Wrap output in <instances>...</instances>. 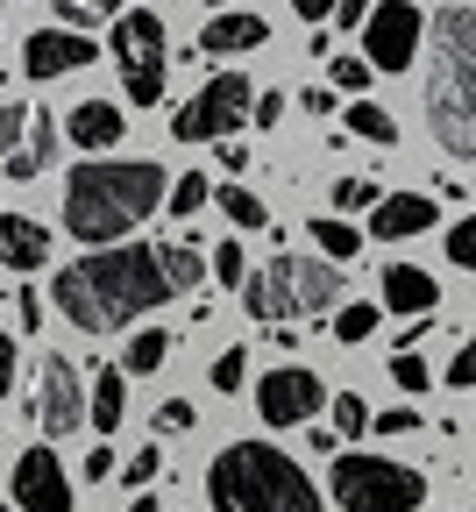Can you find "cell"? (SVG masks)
<instances>
[{
    "label": "cell",
    "instance_id": "obj_4",
    "mask_svg": "<svg viewBox=\"0 0 476 512\" xmlns=\"http://www.w3.org/2000/svg\"><path fill=\"white\" fill-rule=\"evenodd\" d=\"M207 505L214 512H327L313 477L278 441H228L207 470Z\"/></svg>",
    "mask_w": 476,
    "mask_h": 512
},
{
    "label": "cell",
    "instance_id": "obj_49",
    "mask_svg": "<svg viewBox=\"0 0 476 512\" xmlns=\"http://www.w3.org/2000/svg\"><path fill=\"white\" fill-rule=\"evenodd\" d=\"M207 8H221V0H207Z\"/></svg>",
    "mask_w": 476,
    "mask_h": 512
},
{
    "label": "cell",
    "instance_id": "obj_41",
    "mask_svg": "<svg viewBox=\"0 0 476 512\" xmlns=\"http://www.w3.org/2000/svg\"><path fill=\"white\" fill-rule=\"evenodd\" d=\"M93 15H100L93 0H57V22H64V29H93Z\"/></svg>",
    "mask_w": 476,
    "mask_h": 512
},
{
    "label": "cell",
    "instance_id": "obj_16",
    "mask_svg": "<svg viewBox=\"0 0 476 512\" xmlns=\"http://www.w3.org/2000/svg\"><path fill=\"white\" fill-rule=\"evenodd\" d=\"M270 43V22L249 15V8H221L207 29H199V50L207 57H235V50H263Z\"/></svg>",
    "mask_w": 476,
    "mask_h": 512
},
{
    "label": "cell",
    "instance_id": "obj_7",
    "mask_svg": "<svg viewBox=\"0 0 476 512\" xmlns=\"http://www.w3.org/2000/svg\"><path fill=\"white\" fill-rule=\"evenodd\" d=\"M107 57H114L121 93H128L135 107H157V100H164V57H171V50H164V22H157L150 8H135V15L114 22Z\"/></svg>",
    "mask_w": 476,
    "mask_h": 512
},
{
    "label": "cell",
    "instance_id": "obj_2",
    "mask_svg": "<svg viewBox=\"0 0 476 512\" xmlns=\"http://www.w3.org/2000/svg\"><path fill=\"white\" fill-rule=\"evenodd\" d=\"M164 164L150 157H100V164H79L64 178V228L79 242H121L135 221H150L164 207Z\"/></svg>",
    "mask_w": 476,
    "mask_h": 512
},
{
    "label": "cell",
    "instance_id": "obj_34",
    "mask_svg": "<svg viewBox=\"0 0 476 512\" xmlns=\"http://www.w3.org/2000/svg\"><path fill=\"white\" fill-rule=\"evenodd\" d=\"M214 278H221V285H242V278H249V249H242V242H221V249H214Z\"/></svg>",
    "mask_w": 476,
    "mask_h": 512
},
{
    "label": "cell",
    "instance_id": "obj_26",
    "mask_svg": "<svg viewBox=\"0 0 476 512\" xmlns=\"http://www.w3.org/2000/svg\"><path fill=\"white\" fill-rule=\"evenodd\" d=\"M349 136H363V143H398V121H391L377 100L356 93V107H349Z\"/></svg>",
    "mask_w": 476,
    "mask_h": 512
},
{
    "label": "cell",
    "instance_id": "obj_42",
    "mask_svg": "<svg viewBox=\"0 0 476 512\" xmlns=\"http://www.w3.org/2000/svg\"><path fill=\"white\" fill-rule=\"evenodd\" d=\"M363 15H370V0H334V29H363Z\"/></svg>",
    "mask_w": 476,
    "mask_h": 512
},
{
    "label": "cell",
    "instance_id": "obj_19",
    "mask_svg": "<svg viewBox=\"0 0 476 512\" xmlns=\"http://www.w3.org/2000/svg\"><path fill=\"white\" fill-rule=\"evenodd\" d=\"M121 128H128V121H121L114 100H79L72 114H64V136H72L79 150H114V143H121Z\"/></svg>",
    "mask_w": 476,
    "mask_h": 512
},
{
    "label": "cell",
    "instance_id": "obj_33",
    "mask_svg": "<svg viewBox=\"0 0 476 512\" xmlns=\"http://www.w3.org/2000/svg\"><path fill=\"white\" fill-rule=\"evenodd\" d=\"M242 377H249V349H221L214 356V392H242Z\"/></svg>",
    "mask_w": 476,
    "mask_h": 512
},
{
    "label": "cell",
    "instance_id": "obj_40",
    "mask_svg": "<svg viewBox=\"0 0 476 512\" xmlns=\"http://www.w3.org/2000/svg\"><path fill=\"white\" fill-rule=\"evenodd\" d=\"M285 107H292L285 93H256V107H249V114H256V128H278V121H285Z\"/></svg>",
    "mask_w": 476,
    "mask_h": 512
},
{
    "label": "cell",
    "instance_id": "obj_24",
    "mask_svg": "<svg viewBox=\"0 0 476 512\" xmlns=\"http://www.w3.org/2000/svg\"><path fill=\"white\" fill-rule=\"evenodd\" d=\"M164 271H171L178 292H199V285H207V271H214V256H199L192 242H164Z\"/></svg>",
    "mask_w": 476,
    "mask_h": 512
},
{
    "label": "cell",
    "instance_id": "obj_37",
    "mask_svg": "<svg viewBox=\"0 0 476 512\" xmlns=\"http://www.w3.org/2000/svg\"><path fill=\"white\" fill-rule=\"evenodd\" d=\"M370 427L377 434H413L420 427V406H384V413H370Z\"/></svg>",
    "mask_w": 476,
    "mask_h": 512
},
{
    "label": "cell",
    "instance_id": "obj_12",
    "mask_svg": "<svg viewBox=\"0 0 476 512\" xmlns=\"http://www.w3.org/2000/svg\"><path fill=\"white\" fill-rule=\"evenodd\" d=\"M36 420H43L50 441L79 434V420H86V384H79V363H72V356H43V370H36Z\"/></svg>",
    "mask_w": 476,
    "mask_h": 512
},
{
    "label": "cell",
    "instance_id": "obj_29",
    "mask_svg": "<svg viewBox=\"0 0 476 512\" xmlns=\"http://www.w3.org/2000/svg\"><path fill=\"white\" fill-rule=\"evenodd\" d=\"M327 420H334V434H363V427H370L363 392H327Z\"/></svg>",
    "mask_w": 476,
    "mask_h": 512
},
{
    "label": "cell",
    "instance_id": "obj_9",
    "mask_svg": "<svg viewBox=\"0 0 476 512\" xmlns=\"http://www.w3.org/2000/svg\"><path fill=\"white\" fill-rule=\"evenodd\" d=\"M50 157H57V121L43 114V107H29V100H15V107H0V178H43L50 171Z\"/></svg>",
    "mask_w": 476,
    "mask_h": 512
},
{
    "label": "cell",
    "instance_id": "obj_35",
    "mask_svg": "<svg viewBox=\"0 0 476 512\" xmlns=\"http://www.w3.org/2000/svg\"><path fill=\"white\" fill-rule=\"evenodd\" d=\"M377 79V64H363V57H334V86H342V93H363Z\"/></svg>",
    "mask_w": 476,
    "mask_h": 512
},
{
    "label": "cell",
    "instance_id": "obj_28",
    "mask_svg": "<svg viewBox=\"0 0 476 512\" xmlns=\"http://www.w3.org/2000/svg\"><path fill=\"white\" fill-rule=\"evenodd\" d=\"M377 200H384L377 178H334V214H370Z\"/></svg>",
    "mask_w": 476,
    "mask_h": 512
},
{
    "label": "cell",
    "instance_id": "obj_15",
    "mask_svg": "<svg viewBox=\"0 0 476 512\" xmlns=\"http://www.w3.org/2000/svg\"><path fill=\"white\" fill-rule=\"evenodd\" d=\"M441 221V200L434 192H384L370 207V242H405V235H427Z\"/></svg>",
    "mask_w": 476,
    "mask_h": 512
},
{
    "label": "cell",
    "instance_id": "obj_39",
    "mask_svg": "<svg viewBox=\"0 0 476 512\" xmlns=\"http://www.w3.org/2000/svg\"><path fill=\"white\" fill-rule=\"evenodd\" d=\"M114 470H121V456H114V448H93V456L79 463V477H86V484H107Z\"/></svg>",
    "mask_w": 476,
    "mask_h": 512
},
{
    "label": "cell",
    "instance_id": "obj_44",
    "mask_svg": "<svg viewBox=\"0 0 476 512\" xmlns=\"http://www.w3.org/2000/svg\"><path fill=\"white\" fill-rule=\"evenodd\" d=\"M299 100H306V114H334V93H327V86H306Z\"/></svg>",
    "mask_w": 476,
    "mask_h": 512
},
{
    "label": "cell",
    "instance_id": "obj_48",
    "mask_svg": "<svg viewBox=\"0 0 476 512\" xmlns=\"http://www.w3.org/2000/svg\"><path fill=\"white\" fill-rule=\"evenodd\" d=\"M0 512H22V505H15V498H0Z\"/></svg>",
    "mask_w": 476,
    "mask_h": 512
},
{
    "label": "cell",
    "instance_id": "obj_21",
    "mask_svg": "<svg viewBox=\"0 0 476 512\" xmlns=\"http://www.w3.org/2000/svg\"><path fill=\"white\" fill-rule=\"evenodd\" d=\"M306 235H313V249H320V256H334V264H349V256H363V242H370V235H363V228H356L349 214H327V221H313Z\"/></svg>",
    "mask_w": 476,
    "mask_h": 512
},
{
    "label": "cell",
    "instance_id": "obj_3",
    "mask_svg": "<svg viewBox=\"0 0 476 512\" xmlns=\"http://www.w3.org/2000/svg\"><path fill=\"white\" fill-rule=\"evenodd\" d=\"M427 128L448 157H476V8L448 0L427 29Z\"/></svg>",
    "mask_w": 476,
    "mask_h": 512
},
{
    "label": "cell",
    "instance_id": "obj_14",
    "mask_svg": "<svg viewBox=\"0 0 476 512\" xmlns=\"http://www.w3.org/2000/svg\"><path fill=\"white\" fill-rule=\"evenodd\" d=\"M100 50H93V36L86 29H36L29 43H22V72L43 86V79H64V72H86Z\"/></svg>",
    "mask_w": 476,
    "mask_h": 512
},
{
    "label": "cell",
    "instance_id": "obj_1",
    "mask_svg": "<svg viewBox=\"0 0 476 512\" xmlns=\"http://www.w3.org/2000/svg\"><path fill=\"white\" fill-rule=\"evenodd\" d=\"M57 313L72 320L79 335H114L128 328L135 313H157L164 299H178L171 271H164V242H100L93 256H79V264L57 271Z\"/></svg>",
    "mask_w": 476,
    "mask_h": 512
},
{
    "label": "cell",
    "instance_id": "obj_43",
    "mask_svg": "<svg viewBox=\"0 0 476 512\" xmlns=\"http://www.w3.org/2000/svg\"><path fill=\"white\" fill-rule=\"evenodd\" d=\"M8 392H15V335L0 328V399H8Z\"/></svg>",
    "mask_w": 476,
    "mask_h": 512
},
{
    "label": "cell",
    "instance_id": "obj_31",
    "mask_svg": "<svg viewBox=\"0 0 476 512\" xmlns=\"http://www.w3.org/2000/svg\"><path fill=\"white\" fill-rule=\"evenodd\" d=\"M157 470H164V448H157V441H143V448H135V456H128V463H121L114 477H121L128 491H143V484H150Z\"/></svg>",
    "mask_w": 476,
    "mask_h": 512
},
{
    "label": "cell",
    "instance_id": "obj_18",
    "mask_svg": "<svg viewBox=\"0 0 476 512\" xmlns=\"http://www.w3.org/2000/svg\"><path fill=\"white\" fill-rule=\"evenodd\" d=\"M441 306V285L420 271V264H384V313H413V320H427Z\"/></svg>",
    "mask_w": 476,
    "mask_h": 512
},
{
    "label": "cell",
    "instance_id": "obj_47",
    "mask_svg": "<svg viewBox=\"0 0 476 512\" xmlns=\"http://www.w3.org/2000/svg\"><path fill=\"white\" fill-rule=\"evenodd\" d=\"M93 8H100V15H107V8H121V0H93Z\"/></svg>",
    "mask_w": 476,
    "mask_h": 512
},
{
    "label": "cell",
    "instance_id": "obj_8",
    "mask_svg": "<svg viewBox=\"0 0 476 512\" xmlns=\"http://www.w3.org/2000/svg\"><path fill=\"white\" fill-rule=\"evenodd\" d=\"M249 107H256L249 79H242V72H214L207 86L178 107L171 136H178V143H221V136H235V128L249 121Z\"/></svg>",
    "mask_w": 476,
    "mask_h": 512
},
{
    "label": "cell",
    "instance_id": "obj_22",
    "mask_svg": "<svg viewBox=\"0 0 476 512\" xmlns=\"http://www.w3.org/2000/svg\"><path fill=\"white\" fill-rule=\"evenodd\" d=\"M377 320H384V299H377V306H370V299H342V306L327 313V328H334V342H349V349H356V342L377 335Z\"/></svg>",
    "mask_w": 476,
    "mask_h": 512
},
{
    "label": "cell",
    "instance_id": "obj_20",
    "mask_svg": "<svg viewBox=\"0 0 476 512\" xmlns=\"http://www.w3.org/2000/svg\"><path fill=\"white\" fill-rule=\"evenodd\" d=\"M121 420H128V370L114 363V370H93V384H86V427L114 434Z\"/></svg>",
    "mask_w": 476,
    "mask_h": 512
},
{
    "label": "cell",
    "instance_id": "obj_46",
    "mask_svg": "<svg viewBox=\"0 0 476 512\" xmlns=\"http://www.w3.org/2000/svg\"><path fill=\"white\" fill-rule=\"evenodd\" d=\"M128 512H164V505H157V498H135V505H128Z\"/></svg>",
    "mask_w": 476,
    "mask_h": 512
},
{
    "label": "cell",
    "instance_id": "obj_25",
    "mask_svg": "<svg viewBox=\"0 0 476 512\" xmlns=\"http://www.w3.org/2000/svg\"><path fill=\"white\" fill-rule=\"evenodd\" d=\"M214 207H221L235 228H270V207L256 200L249 185H214Z\"/></svg>",
    "mask_w": 476,
    "mask_h": 512
},
{
    "label": "cell",
    "instance_id": "obj_5",
    "mask_svg": "<svg viewBox=\"0 0 476 512\" xmlns=\"http://www.w3.org/2000/svg\"><path fill=\"white\" fill-rule=\"evenodd\" d=\"M235 292H242L249 320H270V328H278V320H327L342 306L349 278H342L334 256H270V264L249 271Z\"/></svg>",
    "mask_w": 476,
    "mask_h": 512
},
{
    "label": "cell",
    "instance_id": "obj_32",
    "mask_svg": "<svg viewBox=\"0 0 476 512\" xmlns=\"http://www.w3.org/2000/svg\"><path fill=\"white\" fill-rule=\"evenodd\" d=\"M448 264H462V271H476V207L448 228Z\"/></svg>",
    "mask_w": 476,
    "mask_h": 512
},
{
    "label": "cell",
    "instance_id": "obj_11",
    "mask_svg": "<svg viewBox=\"0 0 476 512\" xmlns=\"http://www.w3.org/2000/svg\"><path fill=\"white\" fill-rule=\"evenodd\" d=\"M363 57L377 72H405L420 57V0H384L363 15Z\"/></svg>",
    "mask_w": 476,
    "mask_h": 512
},
{
    "label": "cell",
    "instance_id": "obj_30",
    "mask_svg": "<svg viewBox=\"0 0 476 512\" xmlns=\"http://www.w3.org/2000/svg\"><path fill=\"white\" fill-rule=\"evenodd\" d=\"M207 200H214V185H207V178H199V171H192V178H178V185L164 192V207H171L178 221H192V214H199V207H207Z\"/></svg>",
    "mask_w": 476,
    "mask_h": 512
},
{
    "label": "cell",
    "instance_id": "obj_45",
    "mask_svg": "<svg viewBox=\"0 0 476 512\" xmlns=\"http://www.w3.org/2000/svg\"><path fill=\"white\" fill-rule=\"evenodd\" d=\"M292 8H299V22H327V15H334V0H292Z\"/></svg>",
    "mask_w": 476,
    "mask_h": 512
},
{
    "label": "cell",
    "instance_id": "obj_36",
    "mask_svg": "<svg viewBox=\"0 0 476 512\" xmlns=\"http://www.w3.org/2000/svg\"><path fill=\"white\" fill-rule=\"evenodd\" d=\"M192 420H199V406H192V399H164V406H157V434H185Z\"/></svg>",
    "mask_w": 476,
    "mask_h": 512
},
{
    "label": "cell",
    "instance_id": "obj_6",
    "mask_svg": "<svg viewBox=\"0 0 476 512\" xmlns=\"http://www.w3.org/2000/svg\"><path fill=\"white\" fill-rule=\"evenodd\" d=\"M327 491L342 512H420L427 477L413 463H391V456H334Z\"/></svg>",
    "mask_w": 476,
    "mask_h": 512
},
{
    "label": "cell",
    "instance_id": "obj_27",
    "mask_svg": "<svg viewBox=\"0 0 476 512\" xmlns=\"http://www.w3.org/2000/svg\"><path fill=\"white\" fill-rule=\"evenodd\" d=\"M391 384H398V392H427V384H434L420 342H398V356H391Z\"/></svg>",
    "mask_w": 476,
    "mask_h": 512
},
{
    "label": "cell",
    "instance_id": "obj_10",
    "mask_svg": "<svg viewBox=\"0 0 476 512\" xmlns=\"http://www.w3.org/2000/svg\"><path fill=\"white\" fill-rule=\"evenodd\" d=\"M320 406H327V384H320L306 363H278V370L256 377V413H263V427H306Z\"/></svg>",
    "mask_w": 476,
    "mask_h": 512
},
{
    "label": "cell",
    "instance_id": "obj_23",
    "mask_svg": "<svg viewBox=\"0 0 476 512\" xmlns=\"http://www.w3.org/2000/svg\"><path fill=\"white\" fill-rule=\"evenodd\" d=\"M164 363H171V335H164V328H143V335L121 349V370H128V377H157Z\"/></svg>",
    "mask_w": 476,
    "mask_h": 512
},
{
    "label": "cell",
    "instance_id": "obj_13",
    "mask_svg": "<svg viewBox=\"0 0 476 512\" xmlns=\"http://www.w3.org/2000/svg\"><path fill=\"white\" fill-rule=\"evenodd\" d=\"M8 491H15L22 512H72V477H64V463L50 456V448H22Z\"/></svg>",
    "mask_w": 476,
    "mask_h": 512
},
{
    "label": "cell",
    "instance_id": "obj_38",
    "mask_svg": "<svg viewBox=\"0 0 476 512\" xmlns=\"http://www.w3.org/2000/svg\"><path fill=\"white\" fill-rule=\"evenodd\" d=\"M448 384H455V392H476V335L455 349V363H448Z\"/></svg>",
    "mask_w": 476,
    "mask_h": 512
},
{
    "label": "cell",
    "instance_id": "obj_17",
    "mask_svg": "<svg viewBox=\"0 0 476 512\" xmlns=\"http://www.w3.org/2000/svg\"><path fill=\"white\" fill-rule=\"evenodd\" d=\"M0 264L8 271H43L50 264V228L29 214H0Z\"/></svg>",
    "mask_w": 476,
    "mask_h": 512
}]
</instances>
